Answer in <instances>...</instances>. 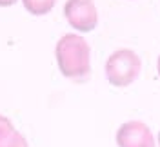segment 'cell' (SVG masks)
Here are the masks:
<instances>
[{"label": "cell", "instance_id": "6da1fadb", "mask_svg": "<svg viewBox=\"0 0 160 147\" xmlns=\"http://www.w3.org/2000/svg\"><path fill=\"white\" fill-rule=\"evenodd\" d=\"M60 73L69 80H84L91 75V47L84 37L68 33L55 46Z\"/></svg>", "mask_w": 160, "mask_h": 147}, {"label": "cell", "instance_id": "7a4b0ae2", "mask_svg": "<svg viewBox=\"0 0 160 147\" xmlns=\"http://www.w3.org/2000/svg\"><path fill=\"white\" fill-rule=\"evenodd\" d=\"M142 60L133 49L122 47L113 51L106 60V78L113 87H128L138 78Z\"/></svg>", "mask_w": 160, "mask_h": 147}, {"label": "cell", "instance_id": "3957f363", "mask_svg": "<svg viewBox=\"0 0 160 147\" xmlns=\"http://www.w3.org/2000/svg\"><path fill=\"white\" fill-rule=\"evenodd\" d=\"M64 17L78 33H91L98 24V11L93 0H66Z\"/></svg>", "mask_w": 160, "mask_h": 147}, {"label": "cell", "instance_id": "277c9868", "mask_svg": "<svg viewBox=\"0 0 160 147\" xmlns=\"http://www.w3.org/2000/svg\"><path fill=\"white\" fill-rule=\"evenodd\" d=\"M115 142L118 147H155L157 138L153 136L148 124L140 120L124 122L115 135Z\"/></svg>", "mask_w": 160, "mask_h": 147}, {"label": "cell", "instance_id": "5b68a950", "mask_svg": "<svg viewBox=\"0 0 160 147\" xmlns=\"http://www.w3.org/2000/svg\"><path fill=\"white\" fill-rule=\"evenodd\" d=\"M22 4L28 13L35 15V17H42V15H48L53 11L57 0H22Z\"/></svg>", "mask_w": 160, "mask_h": 147}, {"label": "cell", "instance_id": "8992f818", "mask_svg": "<svg viewBox=\"0 0 160 147\" xmlns=\"http://www.w3.org/2000/svg\"><path fill=\"white\" fill-rule=\"evenodd\" d=\"M0 147H29L26 136L18 133L17 129H11L6 136L0 138Z\"/></svg>", "mask_w": 160, "mask_h": 147}, {"label": "cell", "instance_id": "52a82bcc", "mask_svg": "<svg viewBox=\"0 0 160 147\" xmlns=\"http://www.w3.org/2000/svg\"><path fill=\"white\" fill-rule=\"evenodd\" d=\"M11 129H15L13 127V124H11V120L9 118H6L4 115H0V138L6 136Z\"/></svg>", "mask_w": 160, "mask_h": 147}, {"label": "cell", "instance_id": "ba28073f", "mask_svg": "<svg viewBox=\"0 0 160 147\" xmlns=\"http://www.w3.org/2000/svg\"><path fill=\"white\" fill-rule=\"evenodd\" d=\"M15 4H17V0H0V7H9Z\"/></svg>", "mask_w": 160, "mask_h": 147}, {"label": "cell", "instance_id": "9c48e42d", "mask_svg": "<svg viewBox=\"0 0 160 147\" xmlns=\"http://www.w3.org/2000/svg\"><path fill=\"white\" fill-rule=\"evenodd\" d=\"M157 73H158V78H160V55H158V60H157Z\"/></svg>", "mask_w": 160, "mask_h": 147}, {"label": "cell", "instance_id": "30bf717a", "mask_svg": "<svg viewBox=\"0 0 160 147\" xmlns=\"http://www.w3.org/2000/svg\"><path fill=\"white\" fill-rule=\"evenodd\" d=\"M157 145L160 147V131H158V136H157Z\"/></svg>", "mask_w": 160, "mask_h": 147}]
</instances>
